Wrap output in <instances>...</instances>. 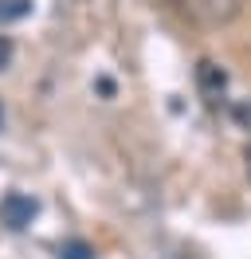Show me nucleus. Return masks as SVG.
<instances>
[{
    "instance_id": "obj_5",
    "label": "nucleus",
    "mask_w": 251,
    "mask_h": 259,
    "mask_svg": "<svg viewBox=\"0 0 251 259\" xmlns=\"http://www.w3.org/2000/svg\"><path fill=\"white\" fill-rule=\"evenodd\" d=\"M12 55H16V44L8 39V35H0V71L12 63Z\"/></svg>"
},
{
    "instance_id": "obj_7",
    "label": "nucleus",
    "mask_w": 251,
    "mask_h": 259,
    "mask_svg": "<svg viewBox=\"0 0 251 259\" xmlns=\"http://www.w3.org/2000/svg\"><path fill=\"white\" fill-rule=\"evenodd\" d=\"M243 157H247V173H251V142H247V149H243Z\"/></svg>"
},
{
    "instance_id": "obj_4",
    "label": "nucleus",
    "mask_w": 251,
    "mask_h": 259,
    "mask_svg": "<svg viewBox=\"0 0 251 259\" xmlns=\"http://www.w3.org/2000/svg\"><path fill=\"white\" fill-rule=\"evenodd\" d=\"M59 259H94V251H91V247H87L82 240H71V243H63Z\"/></svg>"
},
{
    "instance_id": "obj_1",
    "label": "nucleus",
    "mask_w": 251,
    "mask_h": 259,
    "mask_svg": "<svg viewBox=\"0 0 251 259\" xmlns=\"http://www.w3.org/2000/svg\"><path fill=\"white\" fill-rule=\"evenodd\" d=\"M35 212H39V204H35L31 196L8 193L4 200H0V224L12 228V232H20V228H28L31 220H35Z\"/></svg>"
},
{
    "instance_id": "obj_8",
    "label": "nucleus",
    "mask_w": 251,
    "mask_h": 259,
    "mask_svg": "<svg viewBox=\"0 0 251 259\" xmlns=\"http://www.w3.org/2000/svg\"><path fill=\"white\" fill-rule=\"evenodd\" d=\"M0 118H4V110H0Z\"/></svg>"
},
{
    "instance_id": "obj_6",
    "label": "nucleus",
    "mask_w": 251,
    "mask_h": 259,
    "mask_svg": "<svg viewBox=\"0 0 251 259\" xmlns=\"http://www.w3.org/2000/svg\"><path fill=\"white\" fill-rule=\"evenodd\" d=\"M177 259H204L200 251H185V255H177Z\"/></svg>"
},
{
    "instance_id": "obj_2",
    "label": "nucleus",
    "mask_w": 251,
    "mask_h": 259,
    "mask_svg": "<svg viewBox=\"0 0 251 259\" xmlns=\"http://www.w3.org/2000/svg\"><path fill=\"white\" fill-rule=\"evenodd\" d=\"M196 82H200V91L208 95V102H216V98L224 95V87H228V75H224L212 59H200V67H196Z\"/></svg>"
},
{
    "instance_id": "obj_3",
    "label": "nucleus",
    "mask_w": 251,
    "mask_h": 259,
    "mask_svg": "<svg viewBox=\"0 0 251 259\" xmlns=\"http://www.w3.org/2000/svg\"><path fill=\"white\" fill-rule=\"evenodd\" d=\"M31 12V0H0V24L8 20H24Z\"/></svg>"
}]
</instances>
